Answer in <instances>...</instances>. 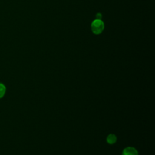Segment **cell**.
<instances>
[{"mask_svg": "<svg viewBox=\"0 0 155 155\" xmlns=\"http://www.w3.org/2000/svg\"><path fill=\"white\" fill-rule=\"evenodd\" d=\"M104 23L101 19H95L91 24V29L95 35L101 34L104 30Z\"/></svg>", "mask_w": 155, "mask_h": 155, "instance_id": "1", "label": "cell"}, {"mask_svg": "<svg viewBox=\"0 0 155 155\" xmlns=\"http://www.w3.org/2000/svg\"><path fill=\"white\" fill-rule=\"evenodd\" d=\"M122 155H138V153L134 148L127 147L124 150Z\"/></svg>", "mask_w": 155, "mask_h": 155, "instance_id": "2", "label": "cell"}, {"mask_svg": "<svg viewBox=\"0 0 155 155\" xmlns=\"http://www.w3.org/2000/svg\"><path fill=\"white\" fill-rule=\"evenodd\" d=\"M116 137L115 136V135L114 134H110L107 138V141L108 142V143L110 144H113L114 143H115V142L116 141Z\"/></svg>", "mask_w": 155, "mask_h": 155, "instance_id": "3", "label": "cell"}, {"mask_svg": "<svg viewBox=\"0 0 155 155\" xmlns=\"http://www.w3.org/2000/svg\"><path fill=\"white\" fill-rule=\"evenodd\" d=\"M5 91H6L5 86L3 84L0 83V98H2L4 96Z\"/></svg>", "mask_w": 155, "mask_h": 155, "instance_id": "4", "label": "cell"}, {"mask_svg": "<svg viewBox=\"0 0 155 155\" xmlns=\"http://www.w3.org/2000/svg\"><path fill=\"white\" fill-rule=\"evenodd\" d=\"M96 19H101L102 18V15L101 13H96Z\"/></svg>", "mask_w": 155, "mask_h": 155, "instance_id": "5", "label": "cell"}]
</instances>
